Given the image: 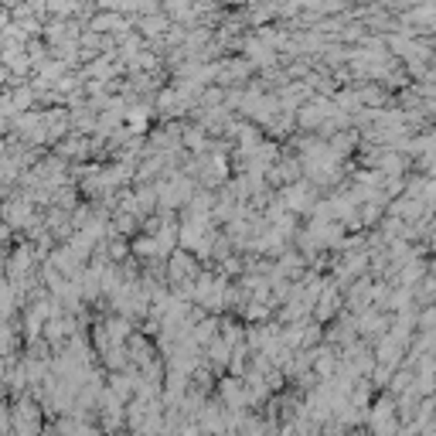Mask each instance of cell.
<instances>
[{
	"mask_svg": "<svg viewBox=\"0 0 436 436\" xmlns=\"http://www.w3.org/2000/svg\"><path fill=\"white\" fill-rule=\"evenodd\" d=\"M10 430H17V433H38L41 430V406L27 392H21L14 409H10Z\"/></svg>",
	"mask_w": 436,
	"mask_h": 436,
	"instance_id": "6da1fadb",
	"label": "cell"
},
{
	"mask_svg": "<svg viewBox=\"0 0 436 436\" xmlns=\"http://www.w3.org/2000/svg\"><path fill=\"white\" fill-rule=\"evenodd\" d=\"M351 283H354V286L348 290V310L358 314V310L371 307V279H368V273H365V276H358V279H351Z\"/></svg>",
	"mask_w": 436,
	"mask_h": 436,
	"instance_id": "7a4b0ae2",
	"label": "cell"
},
{
	"mask_svg": "<svg viewBox=\"0 0 436 436\" xmlns=\"http://www.w3.org/2000/svg\"><path fill=\"white\" fill-rule=\"evenodd\" d=\"M137 24H140V34L147 38H164V31L171 27V17L154 10V14H137Z\"/></svg>",
	"mask_w": 436,
	"mask_h": 436,
	"instance_id": "3957f363",
	"label": "cell"
},
{
	"mask_svg": "<svg viewBox=\"0 0 436 436\" xmlns=\"http://www.w3.org/2000/svg\"><path fill=\"white\" fill-rule=\"evenodd\" d=\"M218 328H222V334H218V338H222V341H229V345H239V341L246 338V328H242L239 321H225V324H218Z\"/></svg>",
	"mask_w": 436,
	"mask_h": 436,
	"instance_id": "277c9868",
	"label": "cell"
}]
</instances>
